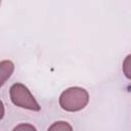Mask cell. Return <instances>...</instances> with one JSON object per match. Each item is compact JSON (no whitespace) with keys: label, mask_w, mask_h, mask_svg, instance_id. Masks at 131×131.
<instances>
[{"label":"cell","mask_w":131,"mask_h":131,"mask_svg":"<svg viewBox=\"0 0 131 131\" xmlns=\"http://www.w3.org/2000/svg\"><path fill=\"white\" fill-rule=\"evenodd\" d=\"M4 117V105H3V102L0 100V120Z\"/></svg>","instance_id":"52a82bcc"},{"label":"cell","mask_w":131,"mask_h":131,"mask_svg":"<svg viewBox=\"0 0 131 131\" xmlns=\"http://www.w3.org/2000/svg\"><path fill=\"white\" fill-rule=\"evenodd\" d=\"M13 130H29V131H35L36 130V128L34 127V126H32V125H29V124H20V125H18V126H16Z\"/></svg>","instance_id":"5b68a950"},{"label":"cell","mask_w":131,"mask_h":131,"mask_svg":"<svg viewBox=\"0 0 131 131\" xmlns=\"http://www.w3.org/2000/svg\"><path fill=\"white\" fill-rule=\"evenodd\" d=\"M14 70V64L10 60L0 61V87L10 78Z\"/></svg>","instance_id":"3957f363"},{"label":"cell","mask_w":131,"mask_h":131,"mask_svg":"<svg viewBox=\"0 0 131 131\" xmlns=\"http://www.w3.org/2000/svg\"><path fill=\"white\" fill-rule=\"evenodd\" d=\"M72 129H73L72 126H71L69 123L63 122V121L55 122L53 125H51V126L48 128V130H50V131H53V130H55V131H64V130L71 131Z\"/></svg>","instance_id":"277c9868"},{"label":"cell","mask_w":131,"mask_h":131,"mask_svg":"<svg viewBox=\"0 0 131 131\" xmlns=\"http://www.w3.org/2000/svg\"><path fill=\"white\" fill-rule=\"evenodd\" d=\"M0 4H1V0H0Z\"/></svg>","instance_id":"ba28073f"},{"label":"cell","mask_w":131,"mask_h":131,"mask_svg":"<svg viewBox=\"0 0 131 131\" xmlns=\"http://www.w3.org/2000/svg\"><path fill=\"white\" fill-rule=\"evenodd\" d=\"M10 99L16 106L38 112L41 106L36 101L30 90L20 83H15L10 87Z\"/></svg>","instance_id":"7a4b0ae2"},{"label":"cell","mask_w":131,"mask_h":131,"mask_svg":"<svg viewBox=\"0 0 131 131\" xmlns=\"http://www.w3.org/2000/svg\"><path fill=\"white\" fill-rule=\"evenodd\" d=\"M129 57H130V55H128L127 56V58H126V60H125V69H124V72H125V74H126V76H127V78H130V75H129V72H128V68H129V66H128V63H129Z\"/></svg>","instance_id":"8992f818"},{"label":"cell","mask_w":131,"mask_h":131,"mask_svg":"<svg viewBox=\"0 0 131 131\" xmlns=\"http://www.w3.org/2000/svg\"><path fill=\"white\" fill-rule=\"evenodd\" d=\"M89 101L88 92L81 87H71L64 90L59 96V105L68 112L83 110Z\"/></svg>","instance_id":"6da1fadb"}]
</instances>
